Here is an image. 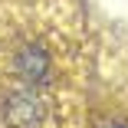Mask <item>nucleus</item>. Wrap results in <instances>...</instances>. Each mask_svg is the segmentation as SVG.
Wrapping results in <instances>:
<instances>
[{"label": "nucleus", "mask_w": 128, "mask_h": 128, "mask_svg": "<svg viewBox=\"0 0 128 128\" xmlns=\"http://www.w3.org/2000/svg\"><path fill=\"white\" fill-rule=\"evenodd\" d=\"M46 118V102L40 98L36 86L16 82L0 95V122L7 128H36Z\"/></svg>", "instance_id": "obj_1"}, {"label": "nucleus", "mask_w": 128, "mask_h": 128, "mask_svg": "<svg viewBox=\"0 0 128 128\" xmlns=\"http://www.w3.org/2000/svg\"><path fill=\"white\" fill-rule=\"evenodd\" d=\"M13 76H16V82H26V86L40 89L53 76V59H49V53L40 43H23L13 53Z\"/></svg>", "instance_id": "obj_2"}, {"label": "nucleus", "mask_w": 128, "mask_h": 128, "mask_svg": "<svg viewBox=\"0 0 128 128\" xmlns=\"http://www.w3.org/2000/svg\"><path fill=\"white\" fill-rule=\"evenodd\" d=\"M98 128H125V125H118V122H105V125H98Z\"/></svg>", "instance_id": "obj_3"}]
</instances>
